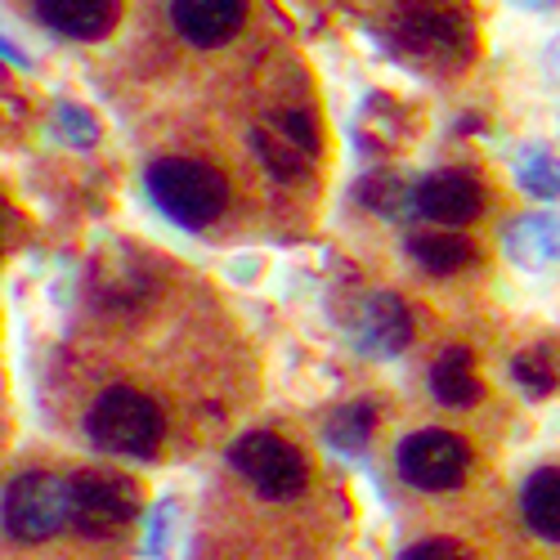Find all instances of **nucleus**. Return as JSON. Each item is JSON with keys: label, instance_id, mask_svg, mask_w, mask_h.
<instances>
[{"label": "nucleus", "instance_id": "obj_3", "mask_svg": "<svg viewBox=\"0 0 560 560\" xmlns=\"http://www.w3.org/2000/svg\"><path fill=\"white\" fill-rule=\"evenodd\" d=\"M395 45L417 59V63H427L435 72H448L466 59V19L444 5V0H417V5H408L395 23Z\"/></svg>", "mask_w": 560, "mask_h": 560}, {"label": "nucleus", "instance_id": "obj_2", "mask_svg": "<svg viewBox=\"0 0 560 560\" xmlns=\"http://www.w3.org/2000/svg\"><path fill=\"white\" fill-rule=\"evenodd\" d=\"M85 431L104 453H117V457H149L158 444H162V412L149 395L139 390H126V386H113L95 399L85 417Z\"/></svg>", "mask_w": 560, "mask_h": 560}, {"label": "nucleus", "instance_id": "obj_13", "mask_svg": "<svg viewBox=\"0 0 560 560\" xmlns=\"http://www.w3.org/2000/svg\"><path fill=\"white\" fill-rule=\"evenodd\" d=\"M40 19L72 40H100L117 23V0H36Z\"/></svg>", "mask_w": 560, "mask_h": 560}, {"label": "nucleus", "instance_id": "obj_4", "mask_svg": "<svg viewBox=\"0 0 560 560\" xmlns=\"http://www.w3.org/2000/svg\"><path fill=\"white\" fill-rule=\"evenodd\" d=\"M72 525V485L50 471H27L5 489V529L19 542H45Z\"/></svg>", "mask_w": 560, "mask_h": 560}, {"label": "nucleus", "instance_id": "obj_1", "mask_svg": "<svg viewBox=\"0 0 560 560\" xmlns=\"http://www.w3.org/2000/svg\"><path fill=\"white\" fill-rule=\"evenodd\" d=\"M149 194L166 220H175L184 229H202V224L220 220V211L229 202V184L202 162L162 158L149 166Z\"/></svg>", "mask_w": 560, "mask_h": 560}, {"label": "nucleus", "instance_id": "obj_11", "mask_svg": "<svg viewBox=\"0 0 560 560\" xmlns=\"http://www.w3.org/2000/svg\"><path fill=\"white\" fill-rule=\"evenodd\" d=\"M354 341H359V350H363L368 359H395V354L412 341V318H408L404 301L390 296V292L368 296L363 310H359Z\"/></svg>", "mask_w": 560, "mask_h": 560}, {"label": "nucleus", "instance_id": "obj_9", "mask_svg": "<svg viewBox=\"0 0 560 560\" xmlns=\"http://www.w3.org/2000/svg\"><path fill=\"white\" fill-rule=\"evenodd\" d=\"M412 207L427 220H435L440 229H457V224H471L480 215L485 194L466 171H431L412 189Z\"/></svg>", "mask_w": 560, "mask_h": 560}, {"label": "nucleus", "instance_id": "obj_15", "mask_svg": "<svg viewBox=\"0 0 560 560\" xmlns=\"http://www.w3.org/2000/svg\"><path fill=\"white\" fill-rule=\"evenodd\" d=\"M431 390L440 404L448 408H471L480 399V377H476V363H471V350L462 346H448L435 368H431Z\"/></svg>", "mask_w": 560, "mask_h": 560}, {"label": "nucleus", "instance_id": "obj_7", "mask_svg": "<svg viewBox=\"0 0 560 560\" xmlns=\"http://www.w3.org/2000/svg\"><path fill=\"white\" fill-rule=\"evenodd\" d=\"M399 476L412 489H457L466 480V466H471V448L448 431H417L399 444Z\"/></svg>", "mask_w": 560, "mask_h": 560}, {"label": "nucleus", "instance_id": "obj_19", "mask_svg": "<svg viewBox=\"0 0 560 560\" xmlns=\"http://www.w3.org/2000/svg\"><path fill=\"white\" fill-rule=\"evenodd\" d=\"M372 408L368 404H346L341 412H332V422H328V440H332V448H341V453H359L363 444H368V435H372Z\"/></svg>", "mask_w": 560, "mask_h": 560}, {"label": "nucleus", "instance_id": "obj_14", "mask_svg": "<svg viewBox=\"0 0 560 560\" xmlns=\"http://www.w3.org/2000/svg\"><path fill=\"white\" fill-rule=\"evenodd\" d=\"M506 256L525 269H547L560 260V220L556 215H525L502 229Z\"/></svg>", "mask_w": 560, "mask_h": 560}, {"label": "nucleus", "instance_id": "obj_16", "mask_svg": "<svg viewBox=\"0 0 560 560\" xmlns=\"http://www.w3.org/2000/svg\"><path fill=\"white\" fill-rule=\"evenodd\" d=\"M521 506H525V521L534 534H542L547 542H560V471L556 466H542V471H534L525 480Z\"/></svg>", "mask_w": 560, "mask_h": 560}, {"label": "nucleus", "instance_id": "obj_6", "mask_svg": "<svg viewBox=\"0 0 560 560\" xmlns=\"http://www.w3.org/2000/svg\"><path fill=\"white\" fill-rule=\"evenodd\" d=\"M139 511L135 485L113 471H85L72 480V525L85 538H113L121 534Z\"/></svg>", "mask_w": 560, "mask_h": 560}, {"label": "nucleus", "instance_id": "obj_5", "mask_svg": "<svg viewBox=\"0 0 560 560\" xmlns=\"http://www.w3.org/2000/svg\"><path fill=\"white\" fill-rule=\"evenodd\" d=\"M229 462L233 471L247 476V485L260 493V498H273V502H288L305 489L310 471H305V457L269 431H247L238 444L229 448Z\"/></svg>", "mask_w": 560, "mask_h": 560}, {"label": "nucleus", "instance_id": "obj_18", "mask_svg": "<svg viewBox=\"0 0 560 560\" xmlns=\"http://www.w3.org/2000/svg\"><path fill=\"white\" fill-rule=\"evenodd\" d=\"M359 202L368 211H377V215H399L412 202V189H408L399 175H390V171H372L359 184Z\"/></svg>", "mask_w": 560, "mask_h": 560}, {"label": "nucleus", "instance_id": "obj_8", "mask_svg": "<svg viewBox=\"0 0 560 560\" xmlns=\"http://www.w3.org/2000/svg\"><path fill=\"white\" fill-rule=\"evenodd\" d=\"M252 144L273 179L296 184L310 175V166L318 158V130H314L310 113H278L269 126L252 130Z\"/></svg>", "mask_w": 560, "mask_h": 560}, {"label": "nucleus", "instance_id": "obj_24", "mask_svg": "<svg viewBox=\"0 0 560 560\" xmlns=\"http://www.w3.org/2000/svg\"><path fill=\"white\" fill-rule=\"evenodd\" d=\"M547 68H551V77L560 81V40L551 45V50H547Z\"/></svg>", "mask_w": 560, "mask_h": 560}, {"label": "nucleus", "instance_id": "obj_17", "mask_svg": "<svg viewBox=\"0 0 560 560\" xmlns=\"http://www.w3.org/2000/svg\"><path fill=\"white\" fill-rule=\"evenodd\" d=\"M408 252L422 260L431 273H457L466 260H471V243L453 229H427V233H412Z\"/></svg>", "mask_w": 560, "mask_h": 560}, {"label": "nucleus", "instance_id": "obj_20", "mask_svg": "<svg viewBox=\"0 0 560 560\" xmlns=\"http://www.w3.org/2000/svg\"><path fill=\"white\" fill-rule=\"evenodd\" d=\"M516 179H521V189L534 194V198H560V162L542 149H529L516 162Z\"/></svg>", "mask_w": 560, "mask_h": 560}, {"label": "nucleus", "instance_id": "obj_10", "mask_svg": "<svg viewBox=\"0 0 560 560\" xmlns=\"http://www.w3.org/2000/svg\"><path fill=\"white\" fill-rule=\"evenodd\" d=\"M90 292L104 310H130L153 292V269L130 247H108L90 273Z\"/></svg>", "mask_w": 560, "mask_h": 560}, {"label": "nucleus", "instance_id": "obj_23", "mask_svg": "<svg viewBox=\"0 0 560 560\" xmlns=\"http://www.w3.org/2000/svg\"><path fill=\"white\" fill-rule=\"evenodd\" d=\"M399 560H471L457 542H448V538H427V542H412Z\"/></svg>", "mask_w": 560, "mask_h": 560}, {"label": "nucleus", "instance_id": "obj_12", "mask_svg": "<svg viewBox=\"0 0 560 560\" xmlns=\"http://www.w3.org/2000/svg\"><path fill=\"white\" fill-rule=\"evenodd\" d=\"M171 19L184 40L211 50V45L233 40V32L243 27L247 0H171Z\"/></svg>", "mask_w": 560, "mask_h": 560}, {"label": "nucleus", "instance_id": "obj_25", "mask_svg": "<svg viewBox=\"0 0 560 560\" xmlns=\"http://www.w3.org/2000/svg\"><path fill=\"white\" fill-rule=\"evenodd\" d=\"M516 5H525V10H551L556 0H516Z\"/></svg>", "mask_w": 560, "mask_h": 560}, {"label": "nucleus", "instance_id": "obj_21", "mask_svg": "<svg viewBox=\"0 0 560 560\" xmlns=\"http://www.w3.org/2000/svg\"><path fill=\"white\" fill-rule=\"evenodd\" d=\"M511 377L521 382V390H529L534 399H542L556 386V354L547 346H534V350L516 354V363H511Z\"/></svg>", "mask_w": 560, "mask_h": 560}, {"label": "nucleus", "instance_id": "obj_22", "mask_svg": "<svg viewBox=\"0 0 560 560\" xmlns=\"http://www.w3.org/2000/svg\"><path fill=\"white\" fill-rule=\"evenodd\" d=\"M59 130L72 139V144H95V135H100V126H95V117H85L77 104H63L59 108Z\"/></svg>", "mask_w": 560, "mask_h": 560}]
</instances>
